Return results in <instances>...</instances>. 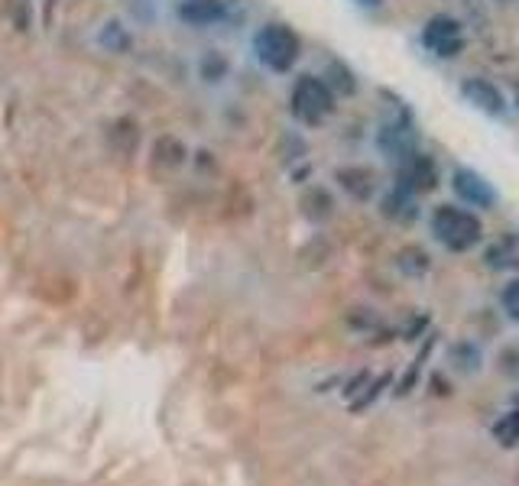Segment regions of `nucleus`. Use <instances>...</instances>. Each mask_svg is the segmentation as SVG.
Here are the masks:
<instances>
[{
	"label": "nucleus",
	"instance_id": "6e6552de",
	"mask_svg": "<svg viewBox=\"0 0 519 486\" xmlns=\"http://www.w3.org/2000/svg\"><path fill=\"white\" fill-rule=\"evenodd\" d=\"M331 182L348 198H354L357 205H370V201H377L383 192L380 172L374 166H367V162H344V166L331 172Z\"/></svg>",
	"mask_w": 519,
	"mask_h": 486
},
{
	"label": "nucleus",
	"instance_id": "aec40b11",
	"mask_svg": "<svg viewBox=\"0 0 519 486\" xmlns=\"http://www.w3.org/2000/svg\"><path fill=\"white\" fill-rule=\"evenodd\" d=\"M451 360H455V363H451L455 370H461V373H474V370L484 363V354H481V347H477V344L461 341V344L451 347Z\"/></svg>",
	"mask_w": 519,
	"mask_h": 486
},
{
	"label": "nucleus",
	"instance_id": "39448f33",
	"mask_svg": "<svg viewBox=\"0 0 519 486\" xmlns=\"http://www.w3.org/2000/svg\"><path fill=\"white\" fill-rule=\"evenodd\" d=\"M374 150L396 166V162L409 159L416 150H422V137L416 124H412L409 111H396L393 117L380 120L377 130H374Z\"/></svg>",
	"mask_w": 519,
	"mask_h": 486
},
{
	"label": "nucleus",
	"instance_id": "20e7f679",
	"mask_svg": "<svg viewBox=\"0 0 519 486\" xmlns=\"http://www.w3.org/2000/svg\"><path fill=\"white\" fill-rule=\"evenodd\" d=\"M419 43L438 62H458L464 52H468V43H471L468 23H464L458 13H448V10L432 13V17L422 23Z\"/></svg>",
	"mask_w": 519,
	"mask_h": 486
},
{
	"label": "nucleus",
	"instance_id": "b1692460",
	"mask_svg": "<svg viewBox=\"0 0 519 486\" xmlns=\"http://www.w3.org/2000/svg\"><path fill=\"white\" fill-rule=\"evenodd\" d=\"M510 101H513V111L519 114V85H516V91H513V98H510Z\"/></svg>",
	"mask_w": 519,
	"mask_h": 486
},
{
	"label": "nucleus",
	"instance_id": "f257e3e1",
	"mask_svg": "<svg viewBox=\"0 0 519 486\" xmlns=\"http://www.w3.org/2000/svg\"><path fill=\"white\" fill-rule=\"evenodd\" d=\"M429 231L432 240L448 253H471L484 247V221L481 214L458 205V201H442L429 214Z\"/></svg>",
	"mask_w": 519,
	"mask_h": 486
},
{
	"label": "nucleus",
	"instance_id": "9b49d317",
	"mask_svg": "<svg viewBox=\"0 0 519 486\" xmlns=\"http://www.w3.org/2000/svg\"><path fill=\"white\" fill-rule=\"evenodd\" d=\"M176 17L185 26H195V30L218 26L228 20V0H179Z\"/></svg>",
	"mask_w": 519,
	"mask_h": 486
},
{
	"label": "nucleus",
	"instance_id": "f3484780",
	"mask_svg": "<svg viewBox=\"0 0 519 486\" xmlns=\"http://www.w3.org/2000/svg\"><path fill=\"white\" fill-rule=\"evenodd\" d=\"M108 143L111 150H117L121 156H130L140 146V124L133 117H117L108 127Z\"/></svg>",
	"mask_w": 519,
	"mask_h": 486
},
{
	"label": "nucleus",
	"instance_id": "4be33fe9",
	"mask_svg": "<svg viewBox=\"0 0 519 486\" xmlns=\"http://www.w3.org/2000/svg\"><path fill=\"white\" fill-rule=\"evenodd\" d=\"M351 4H354V7H361V10H370V13H374V10H380L383 4H387V0H351Z\"/></svg>",
	"mask_w": 519,
	"mask_h": 486
},
{
	"label": "nucleus",
	"instance_id": "412c9836",
	"mask_svg": "<svg viewBox=\"0 0 519 486\" xmlns=\"http://www.w3.org/2000/svg\"><path fill=\"white\" fill-rule=\"evenodd\" d=\"M500 312L513 324H519V273L507 279V286L500 289Z\"/></svg>",
	"mask_w": 519,
	"mask_h": 486
},
{
	"label": "nucleus",
	"instance_id": "6ab92c4d",
	"mask_svg": "<svg viewBox=\"0 0 519 486\" xmlns=\"http://www.w3.org/2000/svg\"><path fill=\"white\" fill-rule=\"evenodd\" d=\"M396 266L403 269L406 276H425V273L432 269V260H429V253H425L422 247H416V243H409L406 250L396 253Z\"/></svg>",
	"mask_w": 519,
	"mask_h": 486
},
{
	"label": "nucleus",
	"instance_id": "4468645a",
	"mask_svg": "<svg viewBox=\"0 0 519 486\" xmlns=\"http://www.w3.org/2000/svg\"><path fill=\"white\" fill-rule=\"evenodd\" d=\"M322 78L328 81V88L335 91L341 101H344V98H354V94L361 91V78H357V72L351 69V65L344 62V59H338V56H331V59L325 62Z\"/></svg>",
	"mask_w": 519,
	"mask_h": 486
},
{
	"label": "nucleus",
	"instance_id": "ddd939ff",
	"mask_svg": "<svg viewBox=\"0 0 519 486\" xmlns=\"http://www.w3.org/2000/svg\"><path fill=\"white\" fill-rule=\"evenodd\" d=\"M299 211L312 224H325L328 218H335V195L325 185H309L299 198Z\"/></svg>",
	"mask_w": 519,
	"mask_h": 486
},
{
	"label": "nucleus",
	"instance_id": "f03ea898",
	"mask_svg": "<svg viewBox=\"0 0 519 486\" xmlns=\"http://www.w3.org/2000/svg\"><path fill=\"white\" fill-rule=\"evenodd\" d=\"M338 94L328 88V81L315 72H302L289 88V114L299 127L318 130L338 114Z\"/></svg>",
	"mask_w": 519,
	"mask_h": 486
},
{
	"label": "nucleus",
	"instance_id": "1a4fd4ad",
	"mask_svg": "<svg viewBox=\"0 0 519 486\" xmlns=\"http://www.w3.org/2000/svg\"><path fill=\"white\" fill-rule=\"evenodd\" d=\"M393 182L403 185L406 192L412 195H429L438 188V182H442V172H438V162L425 153V150H416L409 159L396 162L393 166Z\"/></svg>",
	"mask_w": 519,
	"mask_h": 486
},
{
	"label": "nucleus",
	"instance_id": "5701e85b",
	"mask_svg": "<svg viewBox=\"0 0 519 486\" xmlns=\"http://www.w3.org/2000/svg\"><path fill=\"white\" fill-rule=\"evenodd\" d=\"M487 7H494V10H513V7H519V0H487Z\"/></svg>",
	"mask_w": 519,
	"mask_h": 486
},
{
	"label": "nucleus",
	"instance_id": "dca6fc26",
	"mask_svg": "<svg viewBox=\"0 0 519 486\" xmlns=\"http://www.w3.org/2000/svg\"><path fill=\"white\" fill-rule=\"evenodd\" d=\"M231 56L228 52H221V49H205L202 56H198V78L205 81V85H224V81L231 78Z\"/></svg>",
	"mask_w": 519,
	"mask_h": 486
},
{
	"label": "nucleus",
	"instance_id": "2eb2a0df",
	"mask_svg": "<svg viewBox=\"0 0 519 486\" xmlns=\"http://www.w3.org/2000/svg\"><path fill=\"white\" fill-rule=\"evenodd\" d=\"M185 162H189V146H185L179 137H172V133H166V137H159L153 143V166L163 169V172H176L182 169Z\"/></svg>",
	"mask_w": 519,
	"mask_h": 486
},
{
	"label": "nucleus",
	"instance_id": "a211bd4d",
	"mask_svg": "<svg viewBox=\"0 0 519 486\" xmlns=\"http://www.w3.org/2000/svg\"><path fill=\"white\" fill-rule=\"evenodd\" d=\"M98 46L101 49H108V52H117V56H121V52H130V46H133V36H130V30L121 23V20H108L98 30Z\"/></svg>",
	"mask_w": 519,
	"mask_h": 486
},
{
	"label": "nucleus",
	"instance_id": "7ed1b4c3",
	"mask_svg": "<svg viewBox=\"0 0 519 486\" xmlns=\"http://www.w3.org/2000/svg\"><path fill=\"white\" fill-rule=\"evenodd\" d=\"M254 59L263 65L270 75H289L302 59V36L283 20H270L257 26L254 39H250Z\"/></svg>",
	"mask_w": 519,
	"mask_h": 486
},
{
	"label": "nucleus",
	"instance_id": "0eeeda50",
	"mask_svg": "<svg viewBox=\"0 0 519 486\" xmlns=\"http://www.w3.org/2000/svg\"><path fill=\"white\" fill-rule=\"evenodd\" d=\"M458 94L464 98V104L474 107L477 114H484L490 120H507L513 114L510 94L487 75H464L458 85Z\"/></svg>",
	"mask_w": 519,
	"mask_h": 486
},
{
	"label": "nucleus",
	"instance_id": "423d86ee",
	"mask_svg": "<svg viewBox=\"0 0 519 486\" xmlns=\"http://www.w3.org/2000/svg\"><path fill=\"white\" fill-rule=\"evenodd\" d=\"M448 188L455 195L458 205L471 208L477 214H487L500 205V192L497 185L487 179L484 172H477L474 166H455L448 172Z\"/></svg>",
	"mask_w": 519,
	"mask_h": 486
},
{
	"label": "nucleus",
	"instance_id": "f8f14e48",
	"mask_svg": "<svg viewBox=\"0 0 519 486\" xmlns=\"http://www.w3.org/2000/svg\"><path fill=\"white\" fill-rule=\"evenodd\" d=\"M484 266L494 269V273H519V234L507 231L494 240L484 243Z\"/></svg>",
	"mask_w": 519,
	"mask_h": 486
},
{
	"label": "nucleus",
	"instance_id": "9d476101",
	"mask_svg": "<svg viewBox=\"0 0 519 486\" xmlns=\"http://www.w3.org/2000/svg\"><path fill=\"white\" fill-rule=\"evenodd\" d=\"M377 211L387 218L390 224H399V227H412L419 221V214H422V205H419V195H412L406 192L403 185H383V192L377 198Z\"/></svg>",
	"mask_w": 519,
	"mask_h": 486
}]
</instances>
